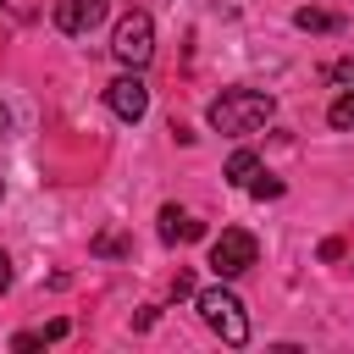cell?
<instances>
[{"mask_svg":"<svg viewBox=\"0 0 354 354\" xmlns=\"http://www.w3.org/2000/svg\"><path fill=\"white\" fill-rule=\"evenodd\" d=\"M271 111H277V100H271L266 88H221L205 116H210V127H216L221 138H243V133L266 127Z\"/></svg>","mask_w":354,"mask_h":354,"instance_id":"obj_1","label":"cell"},{"mask_svg":"<svg viewBox=\"0 0 354 354\" xmlns=\"http://www.w3.org/2000/svg\"><path fill=\"white\" fill-rule=\"evenodd\" d=\"M194 310H199V321H205L221 343H232V348H243V343H249V315H243L238 293H232L221 277H216V288L194 293Z\"/></svg>","mask_w":354,"mask_h":354,"instance_id":"obj_2","label":"cell"},{"mask_svg":"<svg viewBox=\"0 0 354 354\" xmlns=\"http://www.w3.org/2000/svg\"><path fill=\"white\" fill-rule=\"evenodd\" d=\"M111 55H116L127 72L149 66V55H155V22H149V11H127V17L116 22V33H111Z\"/></svg>","mask_w":354,"mask_h":354,"instance_id":"obj_3","label":"cell"},{"mask_svg":"<svg viewBox=\"0 0 354 354\" xmlns=\"http://www.w3.org/2000/svg\"><path fill=\"white\" fill-rule=\"evenodd\" d=\"M254 260H260V243H254V232H243V227H227V232L210 243V271H216L221 282L243 277Z\"/></svg>","mask_w":354,"mask_h":354,"instance_id":"obj_4","label":"cell"},{"mask_svg":"<svg viewBox=\"0 0 354 354\" xmlns=\"http://www.w3.org/2000/svg\"><path fill=\"white\" fill-rule=\"evenodd\" d=\"M105 105H111V116H122V122H144V111H149V88H144V77H138V72L111 77V83H105Z\"/></svg>","mask_w":354,"mask_h":354,"instance_id":"obj_5","label":"cell"},{"mask_svg":"<svg viewBox=\"0 0 354 354\" xmlns=\"http://www.w3.org/2000/svg\"><path fill=\"white\" fill-rule=\"evenodd\" d=\"M111 11V0H55V28L66 39H83L88 28H100Z\"/></svg>","mask_w":354,"mask_h":354,"instance_id":"obj_6","label":"cell"},{"mask_svg":"<svg viewBox=\"0 0 354 354\" xmlns=\"http://www.w3.org/2000/svg\"><path fill=\"white\" fill-rule=\"evenodd\" d=\"M199 232H205V227H199L183 205H160V238H166V243H194Z\"/></svg>","mask_w":354,"mask_h":354,"instance_id":"obj_7","label":"cell"},{"mask_svg":"<svg viewBox=\"0 0 354 354\" xmlns=\"http://www.w3.org/2000/svg\"><path fill=\"white\" fill-rule=\"evenodd\" d=\"M293 28H304V33H337L343 17H337V11H315V6H304V11H293Z\"/></svg>","mask_w":354,"mask_h":354,"instance_id":"obj_8","label":"cell"},{"mask_svg":"<svg viewBox=\"0 0 354 354\" xmlns=\"http://www.w3.org/2000/svg\"><path fill=\"white\" fill-rule=\"evenodd\" d=\"M254 171H260V160H254L249 149H238V155L227 160V183H232V188H249V183H254Z\"/></svg>","mask_w":354,"mask_h":354,"instance_id":"obj_9","label":"cell"},{"mask_svg":"<svg viewBox=\"0 0 354 354\" xmlns=\"http://www.w3.org/2000/svg\"><path fill=\"white\" fill-rule=\"evenodd\" d=\"M326 122H332L337 133H354V88H343V94L326 105Z\"/></svg>","mask_w":354,"mask_h":354,"instance_id":"obj_10","label":"cell"},{"mask_svg":"<svg viewBox=\"0 0 354 354\" xmlns=\"http://www.w3.org/2000/svg\"><path fill=\"white\" fill-rule=\"evenodd\" d=\"M326 83H337V88H354V55L332 61V66H326Z\"/></svg>","mask_w":354,"mask_h":354,"instance_id":"obj_11","label":"cell"},{"mask_svg":"<svg viewBox=\"0 0 354 354\" xmlns=\"http://www.w3.org/2000/svg\"><path fill=\"white\" fill-rule=\"evenodd\" d=\"M249 194H254V199H277V194H282V183H277V177H266V166H260V171H254V183H249Z\"/></svg>","mask_w":354,"mask_h":354,"instance_id":"obj_12","label":"cell"},{"mask_svg":"<svg viewBox=\"0 0 354 354\" xmlns=\"http://www.w3.org/2000/svg\"><path fill=\"white\" fill-rule=\"evenodd\" d=\"M11 348H17V354H28V348H44V332H17V337H11Z\"/></svg>","mask_w":354,"mask_h":354,"instance_id":"obj_13","label":"cell"},{"mask_svg":"<svg viewBox=\"0 0 354 354\" xmlns=\"http://www.w3.org/2000/svg\"><path fill=\"white\" fill-rule=\"evenodd\" d=\"M171 293H177V299H194V277H188V271H177V282H171Z\"/></svg>","mask_w":354,"mask_h":354,"instance_id":"obj_14","label":"cell"},{"mask_svg":"<svg viewBox=\"0 0 354 354\" xmlns=\"http://www.w3.org/2000/svg\"><path fill=\"white\" fill-rule=\"evenodd\" d=\"M94 249H100V254H122V238H116V232H105V238H100Z\"/></svg>","mask_w":354,"mask_h":354,"instance_id":"obj_15","label":"cell"},{"mask_svg":"<svg viewBox=\"0 0 354 354\" xmlns=\"http://www.w3.org/2000/svg\"><path fill=\"white\" fill-rule=\"evenodd\" d=\"M11 288V260H6V249H0V293Z\"/></svg>","mask_w":354,"mask_h":354,"instance_id":"obj_16","label":"cell"},{"mask_svg":"<svg viewBox=\"0 0 354 354\" xmlns=\"http://www.w3.org/2000/svg\"><path fill=\"white\" fill-rule=\"evenodd\" d=\"M6 127H11V116H6V105H0V138H6Z\"/></svg>","mask_w":354,"mask_h":354,"instance_id":"obj_17","label":"cell"},{"mask_svg":"<svg viewBox=\"0 0 354 354\" xmlns=\"http://www.w3.org/2000/svg\"><path fill=\"white\" fill-rule=\"evenodd\" d=\"M0 199H6V183H0Z\"/></svg>","mask_w":354,"mask_h":354,"instance_id":"obj_18","label":"cell"}]
</instances>
